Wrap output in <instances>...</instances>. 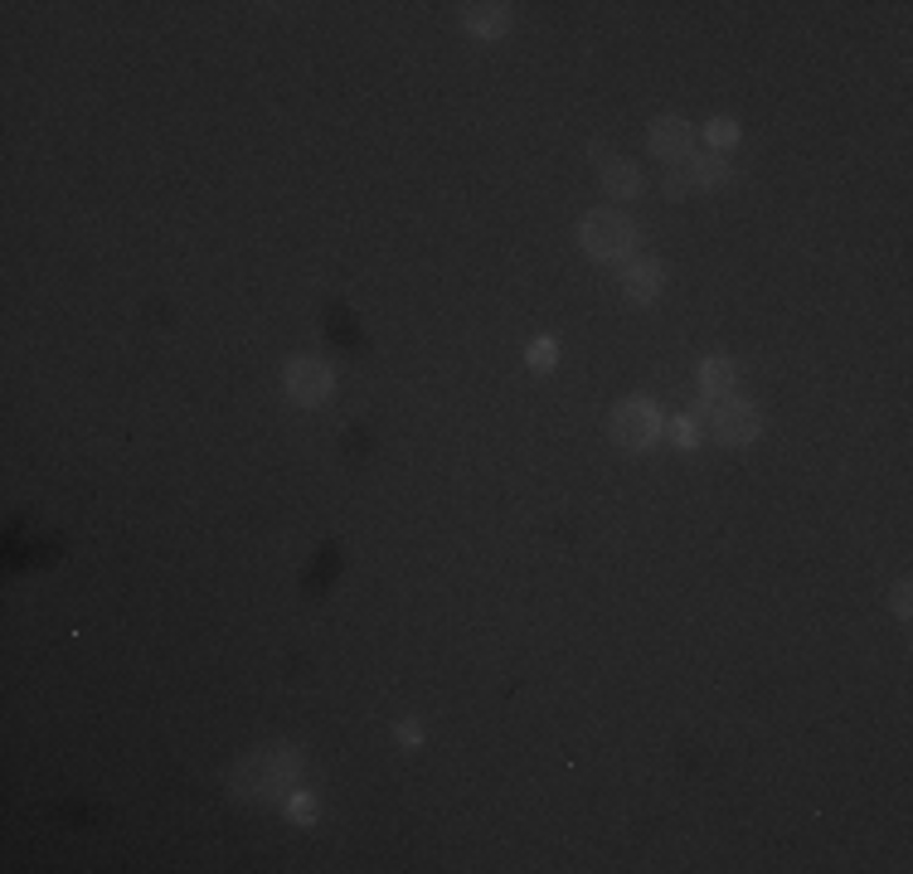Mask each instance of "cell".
Masks as SVG:
<instances>
[{"instance_id":"8992f818","label":"cell","mask_w":913,"mask_h":874,"mask_svg":"<svg viewBox=\"0 0 913 874\" xmlns=\"http://www.w3.org/2000/svg\"><path fill=\"white\" fill-rule=\"evenodd\" d=\"M647 141H651V155H656V161H666V165L690 161V155H695V127H690L685 117H661V122H651Z\"/></svg>"},{"instance_id":"7a4b0ae2","label":"cell","mask_w":913,"mask_h":874,"mask_svg":"<svg viewBox=\"0 0 913 874\" xmlns=\"http://www.w3.org/2000/svg\"><path fill=\"white\" fill-rule=\"evenodd\" d=\"M578 244H584V253L598 258V263H622V258H631V248H637V224L622 210H593L578 224Z\"/></svg>"},{"instance_id":"e0dca14e","label":"cell","mask_w":913,"mask_h":874,"mask_svg":"<svg viewBox=\"0 0 913 874\" xmlns=\"http://www.w3.org/2000/svg\"><path fill=\"white\" fill-rule=\"evenodd\" d=\"M895 612H899V617H909V583H899V588H895Z\"/></svg>"},{"instance_id":"9a60e30c","label":"cell","mask_w":913,"mask_h":874,"mask_svg":"<svg viewBox=\"0 0 913 874\" xmlns=\"http://www.w3.org/2000/svg\"><path fill=\"white\" fill-rule=\"evenodd\" d=\"M287 816L292 821H302V826H311V821H316V801H311V792H287Z\"/></svg>"},{"instance_id":"5bb4252c","label":"cell","mask_w":913,"mask_h":874,"mask_svg":"<svg viewBox=\"0 0 913 874\" xmlns=\"http://www.w3.org/2000/svg\"><path fill=\"white\" fill-rule=\"evenodd\" d=\"M671 433H676V447H685V452L700 447V419H690V413H680V419L671 423Z\"/></svg>"},{"instance_id":"6da1fadb","label":"cell","mask_w":913,"mask_h":874,"mask_svg":"<svg viewBox=\"0 0 913 874\" xmlns=\"http://www.w3.org/2000/svg\"><path fill=\"white\" fill-rule=\"evenodd\" d=\"M297 777H302V758H297V748L267 744V748H258V753L238 758V767H234V797H243V801L287 797L297 787Z\"/></svg>"},{"instance_id":"8fae6325","label":"cell","mask_w":913,"mask_h":874,"mask_svg":"<svg viewBox=\"0 0 913 874\" xmlns=\"http://www.w3.org/2000/svg\"><path fill=\"white\" fill-rule=\"evenodd\" d=\"M734 389V360L729 355H710L700 364V394L704 399H724Z\"/></svg>"},{"instance_id":"2e32d148","label":"cell","mask_w":913,"mask_h":874,"mask_svg":"<svg viewBox=\"0 0 913 874\" xmlns=\"http://www.w3.org/2000/svg\"><path fill=\"white\" fill-rule=\"evenodd\" d=\"M399 744L403 748H418L423 744V728L418 724H399Z\"/></svg>"},{"instance_id":"5b68a950","label":"cell","mask_w":913,"mask_h":874,"mask_svg":"<svg viewBox=\"0 0 913 874\" xmlns=\"http://www.w3.org/2000/svg\"><path fill=\"white\" fill-rule=\"evenodd\" d=\"M283 384H287V399H292V403H302V409H316V403H326V394H330V384H336V374H330L326 360L297 355V360H287Z\"/></svg>"},{"instance_id":"ba28073f","label":"cell","mask_w":913,"mask_h":874,"mask_svg":"<svg viewBox=\"0 0 913 874\" xmlns=\"http://www.w3.org/2000/svg\"><path fill=\"white\" fill-rule=\"evenodd\" d=\"M622 287H627L631 301H656L661 287H666V267L656 263V258H637V263H627V273H622Z\"/></svg>"},{"instance_id":"30bf717a","label":"cell","mask_w":913,"mask_h":874,"mask_svg":"<svg viewBox=\"0 0 913 874\" xmlns=\"http://www.w3.org/2000/svg\"><path fill=\"white\" fill-rule=\"evenodd\" d=\"M685 180H690L695 190H720V185H729V161H724L720 151H714V155H690Z\"/></svg>"},{"instance_id":"3957f363","label":"cell","mask_w":913,"mask_h":874,"mask_svg":"<svg viewBox=\"0 0 913 874\" xmlns=\"http://www.w3.org/2000/svg\"><path fill=\"white\" fill-rule=\"evenodd\" d=\"M704 419H710V433L720 437L724 447H743L753 442V437L763 433V413L753 409L749 399H734V394H724V399H704Z\"/></svg>"},{"instance_id":"277c9868","label":"cell","mask_w":913,"mask_h":874,"mask_svg":"<svg viewBox=\"0 0 913 874\" xmlns=\"http://www.w3.org/2000/svg\"><path fill=\"white\" fill-rule=\"evenodd\" d=\"M608 433H612V442L627 447V452H647V447L661 437V413H656V403H647V399H622L617 409H612V419H608Z\"/></svg>"},{"instance_id":"52a82bcc","label":"cell","mask_w":913,"mask_h":874,"mask_svg":"<svg viewBox=\"0 0 913 874\" xmlns=\"http://www.w3.org/2000/svg\"><path fill=\"white\" fill-rule=\"evenodd\" d=\"M598 180H603V190L612 200H637V195L647 190L637 165H631L627 155H608V151H598Z\"/></svg>"},{"instance_id":"4fadbf2b","label":"cell","mask_w":913,"mask_h":874,"mask_svg":"<svg viewBox=\"0 0 913 874\" xmlns=\"http://www.w3.org/2000/svg\"><path fill=\"white\" fill-rule=\"evenodd\" d=\"M525 360H530V370H554V360H559V346L549 336H539V340H530V350H525Z\"/></svg>"},{"instance_id":"9c48e42d","label":"cell","mask_w":913,"mask_h":874,"mask_svg":"<svg viewBox=\"0 0 913 874\" xmlns=\"http://www.w3.org/2000/svg\"><path fill=\"white\" fill-rule=\"evenodd\" d=\"M462 25H466V35H476V39H501L505 29H511V5H462Z\"/></svg>"},{"instance_id":"7c38bea8","label":"cell","mask_w":913,"mask_h":874,"mask_svg":"<svg viewBox=\"0 0 913 874\" xmlns=\"http://www.w3.org/2000/svg\"><path fill=\"white\" fill-rule=\"evenodd\" d=\"M704 141H710L714 151H729V146H739V122H734V117H714L710 127H704Z\"/></svg>"}]
</instances>
